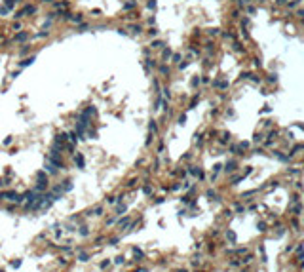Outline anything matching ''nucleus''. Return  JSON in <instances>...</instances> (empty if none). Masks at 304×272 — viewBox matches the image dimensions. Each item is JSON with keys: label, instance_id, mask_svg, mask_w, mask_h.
Returning <instances> with one entry per match:
<instances>
[{"label": "nucleus", "instance_id": "1", "mask_svg": "<svg viewBox=\"0 0 304 272\" xmlns=\"http://www.w3.org/2000/svg\"><path fill=\"white\" fill-rule=\"evenodd\" d=\"M48 187L46 183V173H38V185H36V190H44Z\"/></svg>", "mask_w": 304, "mask_h": 272}, {"label": "nucleus", "instance_id": "2", "mask_svg": "<svg viewBox=\"0 0 304 272\" xmlns=\"http://www.w3.org/2000/svg\"><path fill=\"white\" fill-rule=\"evenodd\" d=\"M74 162H76V166H78V167H84V156L82 154H76L74 156Z\"/></svg>", "mask_w": 304, "mask_h": 272}, {"label": "nucleus", "instance_id": "3", "mask_svg": "<svg viewBox=\"0 0 304 272\" xmlns=\"http://www.w3.org/2000/svg\"><path fill=\"white\" fill-rule=\"evenodd\" d=\"M124 211H126V206H124V204H120V202H118V207H116V215H122Z\"/></svg>", "mask_w": 304, "mask_h": 272}, {"label": "nucleus", "instance_id": "4", "mask_svg": "<svg viewBox=\"0 0 304 272\" xmlns=\"http://www.w3.org/2000/svg\"><path fill=\"white\" fill-rule=\"evenodd\" d=\"M33 61H34V57H29V59H25V61H21V67H29Z\"/></svg>", "mask_w": 304, "mask_h": 272}, {"label": "nucleus", "instance_id": "5", "mask_svg": "<svg viewBox=\"0 0 304 272\" xmlns=\"http://www.w3.org/2000/svg\"><path fill=\"white\" fill-rule=\"evenodd\" d=\"M80 228H82V230H80V234H82V236H87V234H89V230H87V226H86V225L80 226Z\"/></svg>", "mask_w": 304, "mask_h": 272}, {"label": "nucleus", "instance_id": "6", "mask_svg": "<svg viewBox=\"0 0 304 272\" xmlns=\"http://www.w3.org/2000/svg\"><path fill=\"white\" fill-rule=\"evenodd\" d=\"M127 223H129V219H127V217H124L122 221H118V225H120V226H127Z\"/></svg>", "mask_w": 304, "mask_h": 272}, {"label": "nucleus", "instance_id": "7", "mask_svg": "<svg viewBox=\"0 0 304 272\" xmlns=\"http://www.w3.org/2000/svg\"><path fill=\"white\" fill-rule=\"evenodd\" d=\"M78 259H80V261H87V259H89V255H87V253H80Z\"/></svg>", "mask_w": 304, "mask_h": 272}, {"label": "nucleus", "instance_id": "8", "mask_svg": "<svg viewBox=\"0 0 304 272\" xmlns=\"http://www.w3.org/2000/svg\"><path fill=\"white\" fill-rule=\"evenodd\" d=\"M234 169H236V164H234V162H230V164L226 166V171H234Z\"/></svg>", "mask_w": 304, "mask_h": 272}, {"label": "nucleus", "instance_id": "9", "mask_svg": "<svg viewBox=\"0 0 304 272\" xmlns=\"http://www.w3.org/2000/svg\"><path fill=\"white\" fill-rule=\"evenodd\" d=\"M129 31H133V33H135V34H137V33H141V27H137V25H133V27H129Z\"/></svg>", "mask_w": 304, "mask_h": 272}, {"label": "nucleus", "instance_id": "10", "mask_svg": "<svg viewBox=\"0 0 304 272\" xmlns=\"http://www.w3.org/2000/svg\"><path fill=\"white\" fill-rule=\"evenodd\" d=\"M114 263H116V265H122V263H124V257H122V255H118V257L114 259Z\"/></svg>", "mask_w": 304, "mask_h": 272}, {"label": "nucleus", "instance_id": "11", "mask_svg": "<svg viewBox=\"0 0 304 272\" xmlns=\"http://www.w3.org/2000/svg\"><path fill=\"white\" fill-rule=\"evenodd\" d=\"M133 253L137 255L139 259H143V251H141V249H137V247H135V249H133Z\"/></svg>", "mask_w": 304, "mask_h": 272}, {"label": "nucleus", "instance_id": "12", "mask_svg": "<svg viewBox=\"0 0 304 272\" xmlns=\"http://www.w3.org/2000/svg\"><path fill=\"white\" fill-rule=\"evenodd\" d=\"M143 192H145V194H152V189H150V187H143Z\"/></svg>", "mask_w": 304, "mask_h": 272}, {"label": "nucleus", "instance_id": "13", "mask_svg": "<svg viewBox=\"0 0 304 272\" xmlns=\"http://www.w3.org/2000/svg\"><path fill=\"white\" fill-rule=\"evenodd\" d=\"M226 236H228V240H230V242H236V234H234V232H228Z\"/></svg>", "mask_w": 304, "mask_h": 272}, {"label": "nucleus", "instance_id": "14", "mask_svg": "<svg viewBox=\"0 0 304 272\" xmlns=\"http://www.w3.org/2000/svg\"><path fill=\"white\" fill-rule=\"evenodd\" d=\"M25 38H27V34H25V33H19L17 36H15V40H25Z\"/></svg>", "mask_w": 304, "mask_h": 272}, {"label": "nucleus", "instance_id": "15", "mask_svg": "<svg viewBox=\"0 0 304 272\" xmlns=\"http://www.w3.org/2000/svg\"><path fill=\"white\" fill-rule=\"evenodd\" d=\"M103 213V207H95L93 209V215H101Z\"/></svg>", "mask_w": 304, "mask_h": 272}, {"label": "nucleus", "instance_id": "16", "mask_svg": "<svg viewBox=\"0 0 304 272\" xmlns=\"http://www.w3.org/2000/svg\"><path fill=\"white\" fill-rule=\"evenodd\" d=\"M6 13H8V8L2 6V8H0V15H6Z\"/></svg>", "mask_w": 304, "mask_h": 272}, {"label": "nucleus", "instance_id": "17", "mask_svg": "<svg viewBox=\"0 0 304 272\" xmlns=\"http://www.w3.org/2000/svg\"><path fill=\"white\" fill-rule=\"evenodd\" d=\"M72 21H74V23H80V21H82V17H80V15H74Z\"/></svg>", "mask_w": 304, "mask_h": 272}, {"label": "nucleus", "instance_id": "18", "mask_svg": "<svg viewBox=\"0 0 304 272\" xmlns=\"http://www.w3.org/2000/svg\"><path fill=\"white\" fill-rule=\"evenodd\" d=\"M133 6H135L133 2H127V4H126V6H124V8H126V10H129V8H133Z\"/></svg>", "mask_w": 304, "mask_h": 272}, {"label": "nucleus", "instance_id": "19", "mask_svg": "<svg viewBox=\"0 0 304 272\" xmlns=\"http://www.w3.org/2000/svg\"><path fill=\"white\" fill-rule=\"evenodd\" d=\"M241 272H247V270H241Z\"/></svg>", "mask_w": 304, "mask_h": 272}]
</instances>
